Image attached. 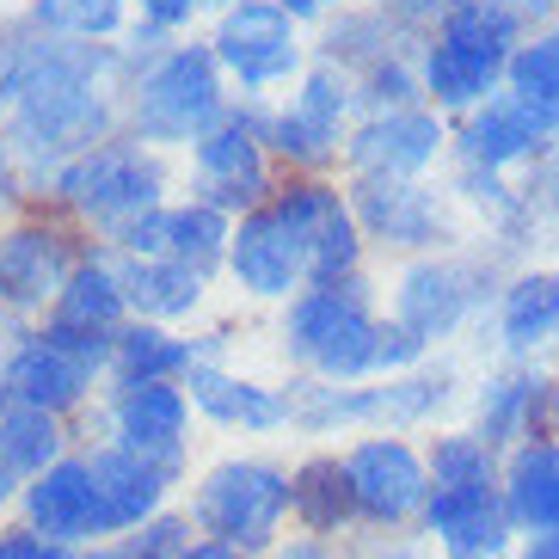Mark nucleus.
Listing matches in <instances>:
<instances>
[{
    "label": "nucleus",
    "instance_id": "1",
    "mask_svg": "<svg viewBox=\"0 0 559 559\" xmlns=\"http://www.w3.org/2000/svg\"><path fill=\"white\" fill-rule=\"evenodd\" d=\"M123 86L130 62L117 44H74L0 13V135L37 203L74 154L123 135Z\"/></svg>",
    "mask_w": 559,
    "mask_h": 559
},
{
    "label": "nucleus",
    "instance_id": "2",
    "mask_svg": "<svg viewBox=\"0 0 559 559\" xmlns=\"http://www.w3.org/2000/svg\"><path fill=\"white\" fill-rule=\"evenodd\" d=\"M381 283L376 271L350 283H308L296 301L271 313V345L283 357V376L313 381H376L381 350Z\"/></svg>",
    "mask_w": 559,
    "mask_h": 559
},
{
    "label": "nucleus",
    "instance_id": "3",
    "mask_svg": "<svg viewBox=\"0 0 559 559\" xmlns=\"http://www.w3.org/2000/svg\"><path fill=\"white\" fill-rule=\"evenodd\" d=\"M234 111V86L215 62V50L198 37H166L154 56L130 68L123 86V130L148 148L179 160L198 135H210Z\"/></svg>",
    "mask_w": 559,
    "mask_h": 559
},
{
    "label": "nucleus",
    "instance_id": "4",
    "mask_svg": "<svg viewBox=\"0 0 559 559\" xmlns=\"http://www.w3.org/2000/svg\"><path fill=\"white\" fill-rule=\"evenodd\" d=\"M173 198H179V160L148 148V142H135L130 130L99 142V148L74 154L50 179V191H44V203L62 210L99 247H111L123 228H135L154 210H166Z\"/></svg>",
    "mask_w": 559,
    "mask_h": 559
},
{
    "label": "nucleus",
    "instance_id": "5",
    "mask_svg": "<svg viewBox=\"0 0 559 559\" xmlns=\"http://www.w3.org/2000/svg\"><path fill=\"white\" fill-rule=\"evenodd\" d=\"M523 37L528 32L498 7V0H461V7H449V13L425 32V50H418L425 105L455 123V117H467L474 105L498 99V93H504V74H510V56H516Z\"/></svg>",
    "mask_w": 559,
    "mask_h": 559
},
{
    "label": "nucleus",
    "instance_id": "6",
    "mask_svg": "<svg viewBox=\"0 0 559 559\" xmlns=\"http://www.w3.org/2000/svg\"><path fill=\"white\" fill-rule=\"evenodd\" d=\"M185 516L210 542L264 559L289 528V461L264 455V449H234V455L203 461L185 492Z\"/></svg>",
    "mask_w": 559,
    "mask_h": 559
},
{
    "label": "nucleus",
    "instance_id": "7",
    "mask_svg": "<svg viewBox=\"0 0 559 559\" xmlns=\"http://www.w3.org/2000/svg\"><path fill=\"white\" fill-rule=\"evenodd\" d=\"M0 381L19 406L56 412V418H86L111 381V338L62 320H25L0 345Z\"/></svg>",
    "mask_w": 559,
    "mask_h": 559
},
{
    "label": "nucleus",
    "instance_id": "8",
    "mask_svg": "<svg viewBox=\"0 0 559 559\" xmlns=\"http://www.w3.org/2000/svg\"><path fill=\"white\" fill-rule=\"evenodd\" d=\"M313 283V228H308V203L301 185L283 179L277 198L264 210L240 215L228 240V264H222V289L240 308L277 313L283 301H296Z\"/></svg>",
    "mask_w": 559,
    "mask_h": 559
},
{
    "label": "nucleus",
    "instance_id": "9",
    "mask_svg": "<svg viewBox=\"0 0 559 559\" xmlns=\"http://www.w3.org/2000/svg\"><path fill=\"white\" fill-rule=\"evenodd\" d=\"M203 44L215 50L240 105H271L313 68V32L289 19L277 0H240L215 7L203 25Z\"/></svg>",
    "mask_w": 559,
    "mask_h": 559
},
{
    "label": "nucleus",
    "instance_id": "10",
    "mask_svg": "<svg viewBox=\"0 0 559 559\" xmlns=\"http://www.w3.org/2000/svg\"><path fill=\"white\" fill-rule=\"evenodd\" d=\"M486 301H498L492 264L467 247L388 264V277H381V308H388V320L406 326L425 350H443L449 338H461L486 313Z\"/></svg>",
    "mask_w": 559,
    "mask_h": 559
},
{
    "label": "nucleus",
    "instance_id": "11",
    "mask_svg": "<svg viewBox=\"0 0 559 559\" xmlns=\"http://www.w3.org/2000/svg\"><path fill=\"white\" fill-rule=\"evenodd\" d=\"M277 185H283V166L271 154V142H264V105L234 99V111L179 154V191L234 215V222L264 210L277 198Z\"/></svg>",
    "mask_w": 559,
    "mask_h": 559
},
{
    "label": "nucleus",
    "instance_id": "12",
    "mask_svg": "<svg viewBox=\"0 0 559 559\" xmlns=\"http://www.w3.org/2000/svg\"><path fill=\"white\" fill-rule=\"evenodd\" d=\"M362 117L357 81L345 68L313 62L283 99L264 105V142L277 154L283 179L289 173H338L345 179V142Z\"/></svg>",
    "mask_w": 559,
    "mask_h": 559
},
{
    "label": "nucleus",
    "instance_id": "13",
    "mask_svg": "<svg viewBox=\"0 0 559 559\" xmlns=\"http://www.w3.org/2000/svg\"><path fill=\"white\" fill-rule=\"evenodd\" d=\"M86 240L62 210L50 203H32L0 222V313L25 326V320H44V313L62 301L74 264L86 259Z\"/></svg>",
    "mask_w": 559,
    "mask_h": 559
},
{
    "label": "nucleus",
    "instance_id": "14",
    "mask_svg": "<svg viewBox=\"0 0 559 559\" xmlns=\"http://www.w3.org/2000/svg\"><path fill=\"white\" fill-rule=\"evenodd\" d=\"M369 252L388 264L461 247V203L437 179H345Z\"/></svg>",
    "mask_w": 559,
    "mask_h": 559
},
{
    "label": "nucleus",
    "instance_id": "15",
    "mask_svg": "<svg viewBox=\"0 0 559 559\" xmlns=\"http://www.w3.org/2000/svg\"><path fill=\"white\" fill-rule=\"evenodd\" d=\"M350 479V504H357V528H376V535H400L425 516L430 504V467L425 449L400 437V430H369V437H350L338 449Z\"/></svg>",
    "mask_w": 559,
    "mask_h": 559
},
{
    "label": "nucleus",
    "instance_id": "16",
    "mask_svg": "<svg viewBox=\"0 0 559 559\" xmlns=\"http://www.w3.org/2000/svg\"><path fill=\"white\" fill-rule=\"evenodd\" d=\"M191 430H198V406L185 381H105L86 443H117L191 474Z\"/></svg>",
    "mask_w": 559,
    "mask_h": 559
},
{
    "label": "nucleus",
    "instance_id": "17",
    "mask_svg": "<svg viewBox=\"0 0 559 559\" xmlns=\"http://www.w3.org/2000/svg\"><path fill=\"white\" fill-rule=\"evenodd\" d=\"M449 160V117L430 105L362 111L345 142V179H437Z\"/></svg>",
    "mask_w": 559,
    "mask_h": 559
},
{
    "label": "nucleus",
    "instance_id": "18",
    "mask_svg": "<svg viewBox=\"0 0 559 559\" xmlns=\"http://www.w3.org/2000/svg\"><path fill=\"white\" fill-rule=\"evenodd\" d=\"M185 394L198 406V425L222 430V437H283L289 430V394L283 381L252 376L240 362H198L185 376Z\"/></svg>",
    "mask_w": 559,
    "mask_h": 559
},
{
    "label": "nucleus",
    "instance_id": "19",
    "mask_svg": "<svg viewBox=\"0 0 559 559\" xmlns=\"http://www.w3.org/2000/svg\"><path fill=\"white\" fill-rule=\"evenodd\" d=\"M19 523L37 528V535H50L68 554L111 542V535H105V510H99V486H93V467H86V449L62 455L50 474L25 479V492H19Z\"/></svg>",
    "mask_w": 559,
    "mask_h": 559
},
{
    "label": "nucleus",
    "instance_id": "20",
    "mask_svg": "<svg viewBox=\"0 0 559 559\" xmlns=\"http://www.w3.org/2000/svg\"><path fill=\"white\" fill-rule=\"evenodd\" d=\"M81 449H86V467H93V486H99V510H105V535L111 542L135 535L160 510H173V492L191 479L179 467H166V461H148L117 443H81Z\"/></svg>",
    "mask_w": 559,
    "mask_h": 559
},
{
    "label": "nucleus",
    "instance_id": "21",
    "mask_svg": "<svg viewBox=\"0 0 559 559\" xmlns=\"http://www.w3.org/2000/svg\"><path fill=\"white\" fill-rule=\"evenodd\" d=\"M117 277H123V296H130V320H154V326H179V332L210 326L215 289H222L215 277L191 271L185 259H166V252H117Z\"/></svg>",
    "mask_w": 559,
    "mask_h": 559
},
{
    "label": "nucleus",
    "instance_id": "22",
    "mask_svg": "<svg viewBox=\"0 0 559 559\" xmlns=\"http://www.w3.org/2000/svg\"><path fill=\"white\" fill-rule=\"evenodd\" d=\"M547 142L554 135L510 99V93H498V99L474 105L467 117L449 123V160L467 166V173H498V179H510L516 166H542Z\"/></svg>",
    "mask_w": 559,
    "mask_h": 559
},
{
    "label": "nucleus",
    "instance_id": "23",
    "mask_svg": "<svg viewBox=\"0 0 559 559\" xmlns=\"http://www.w3.org/2000/svg\"><path fill=\"white\" fill-rule=\"evenodd\" d=\"M418 528L437 542L443 559H504L516 535L498 486H430Z\"/></svg>",
    "mask_w": 559,
    "mask_h": 559
},
{
    "label": "nucleus",
    "instance_id": "24",
    "mask_svg": "<svg viewBox=\"0 0 559 559\" xmlns=\"http://www.w3.org/2000/svg\"><path fill=\"white\" fill-rule=\"evenodd\" d=\"M542 418H554V381L535 362H498L474 388V430L498 455L542 437Z\"/></svg>",
    "mask_w": 559,
    "mask_h": 559
},
{
    "label": "nucleus",
    "instance_id": "25",
    "mask_svg": "<svg viewBox=\"0 0 559 559\" xmlns=\"http://www.w3.org/2000/svg\"><path fill=\"white\" fill-rule=\"evenodd\" d=\"M492 338L510 362H535V350L559 338V271L554 264H528V271L498 283Z\"/></svg>",
    "mask_w": 559,
    "mask_h": 559
},
{
    "label": "nucleus",
    "instance_id": "26",
    "mask_svg": "<svg viewBox=\"0 0 559 559\" xmlns=\"http://www.w3.org/2000/svg\"><path fill=\"white\" fill-rule=\"evenodd\" d=\"M461 394V376L449 357H425L418 369H406V376H376L369 381V406H376V430H400V437H412V430L437 425L449 406H455Z\"/></svg>",
    "mask_w": 559,
    "mask_h": 559
},
{
    "label": "nucleus",
    "instance_id": "27",
    "mask_svg": "<svg viewBox=\"0 0 559 559\" xmlns=\"http://www.w3.org/2000/svg\"><path fill=\"white\" fill-rule=\"evenodd\" d=\"M289 523L301 535H320V542H338L345 528H357V504H350L338 449H308L301 461H289Z\"/></svg>",
    "mask_w": 559,
    "mask_h": 559
},
{
    "label": "nucleus",
    "instance_id": "28",
    "mask_svg": "<svg viewBox=\"0 0 559 559\" xmlns=\"http://www.w3.org/2000/svg\"><path fill=\"white\" fill-rule=\"evenodd\" d=\"M289 394V430L308 443H332V437H369L376 430V406H369V381H313V376H283Z\"/></svg>",
    "mask_w": 559,
    "mask_h": 559
},
{
    "label": "nucleus",
    "instance_id": "29",
    "mask_svg": "<svg viewBox=\"0 0 559 559\" xmlns=\"http://www.w3.org/2000/svg\"><path fill=\"white\" fill-rule=\"evenodd\" d=\"M44 320H62V326H81V332H99V338H117L130 326V296H123V277H117V252L111 247H86V259L74 264L62 301H56Z\"/></svg>",
    "mask_w": 559,
    "mask_h": 559
},
{
    "label": "nucleus",
    "instance_id": "30",
    "mask_svg": "<svg viewBox=\"0 0 559 559\" xmlns=\"http://www.w3.org/2000/svg\"><path fill=\"white\" fill-rule=\"evenodd\" d=\"M504 510L523 535H542V528H559V437H535V443L510 449L504 455Z\"/></svg>",
    "mask_w": 559,
    "mask_h": 559
},
{
    "label": "nucleus",
    "instance_id": "31",
    "mask_svg": "<svg viewBox=\"0 0 559 559\" xmlns=\"http://www.w3.org/2000/svg\"><path fill=\"white\" fill-rule=\"evenodd\" d=\"M406 37H418V32H406V25H394L381 7L357 0V7H345V13H332L326 25H313V62L345 68L350 81H357L362 68H376L381 56L400 50Z\"/></svg>",
    "mask_w": 559,
    "mask_h": 559
},
{
    "label": "nucleus",
    "instance_id": "32",
    "mask_svg": "<svg viewBox=\"0 0 559 559\" xmlns=\"http://www.w3.org/2000/svg\"><path fill=\"white\" fill-rule=\"evenodd\" d=\"M198 369V332L130 320L111 338V381H185Z\"/></svg>",
    "mask_w": 559,
    "mask_h": 559
},
{
    "label": "nucleus",
    "instance_id": "33",
    "mask_svg": "<svg viewBox=\"0 0 559 559\" xmlns=\"http://www.w3.org/2000/svg\"><path fill=\"white\" fill-rule=\"evenodd\" d=\"M228 240H234V215H222V210H210V203H198V198H185V191H179V198L160 210V247H154V252L185 259L191 271H203V277L222 283Z\"/></svg>",
    "mask_w": 559,
    "mask_h": 559
},
{
    "label": "nucleus",
    "instance_id": "34",
    "mask_svg": "<svg viewBox=\"0 0 559 559\" xmlns=\"http://www.w3.org/2000/svg\"><path fill=\"white\" fill-rule=\"evenodd\" d=\"M74 449H81V437H74V425H68V418H56V412L19 406V400L0 412V461H7L19 479L50 474L56 461L74 455Z\"/></svg>",
    "mask_w": 559,
    "mask_h": 559
},
{
    "label": "nucleus",
    "instance_id": "35",
    "mask_svg": "<svg viewBox=\"0 0 559 559\" xmlns=\"http://www.w3.org/2000/svg\"><path fill=\"white\" fill-rule=\"evenodd\" d=\"M504 93L559 142V19L542 25V32H528L523 44H516L510 74H504Z\"/></svg>",
    "mask_w": 559,
    "mask_h": 559
},
{
    "label": "nucleus",
    "instance_id": "36",
    "mask_svg": "<svg viewBox=\"0 0 559 559\" xmlns=\"http://www.w3.org/2000/svg\"><path fill=\"white\" fill-rule=\"evenodd\" d=\"M19 13L32 19L37 32L74 37V44H117L135 25L130 0H25Z\"/></svg>",
    "mask_w": 559,
    "mask_h": 559
},
{
    "label": "nucleus",
    "instance_id": "37",
    "mask_svg": "<svg viewBox=\"0 0 559 559\" xmlns=\"http://www.w3.org/2000/svg\"><path fill=\"white\" fill-rule=\"evenodd\" d=\"M425 467H430V486H498L504 479V455L474 425L437 430L425 443Z\"/></svg>",
    "mask_w": 559,
    "mask_h": 559
},
{
    "label": "nucleus",
    "instance_id": "38",
    "mask_svg": "<svg viewBox=\"0 0 559 559\" xmlns=\"http://www.w3.org/2000/svg\"><path fill=\"white\" fill-rule=\"evenodd\" d=\"M130 7H135V19L160 37H198L215 13V0H130Z\"/></svg>",
    "mask_w": 559,
    "mask_h": 559
},
{
    "label": "nucleus",
    "instance_id": "39",
    "mask_svg": "<svg viewBox=\"0 0 559 559\" xmlns=\"http://www.w3.org/2000/svg\"><path fill=\"white\" fill-rule=\"evenodd\" d=\"M0 559H74V554L56 547L50 535L25 528V523H7V528H0Z\"/></svg>",
    "mask_w": 559,
    "mask_h": 559
},
{
    "label": "nucleus",
    "instance_id": "40",
    "mask_svg": "<svg viewBox=\"0 0 559 559\" xmlns=\"http://www.w3.org/2000/svg\"><path fill=\"white\" fill-rule=\"evenodd\" d=\"M369 7H381L394 25H406V32H418V37H425L430 25L449 13V0H369Z\"/></svg>",
    "mask_w": 559,
    "mask_h": 559
},
{
    "label": "nucleus",
    "instance_id": "41",
    "mask_svg": "<svg viewBox=\"0 0 559 559\" xmlns=\"http://www.w3.org/2000/svg\"><path fill=\"white\" fill-rule=\"evenodd\" d=\"M264 559H345V554H338V542H320V535H301L296 528V535H283Z\"/></svg>",
    "mask_w": 559,
    "mask_h": 559
},
{
    "label": "nucleus",
    "instance_id": "42",
    "mask_svg": "<svg viewBox=\"0 0 559 559\" xmlns=\"http://www.w3.org/2000/svg\"><path fill=\"white\" fill-rule=\"evenodd\" d=\"M498 7H504L523 32H542V25H554V19H559V0H498Z\"/></svg>",
    "mask_w": 559,
    "mask_h": 559
},
{
    "label": "nucleus",
    "instance_id": "43",
    "mask_svg": "<svg viewBox=\"0 0 559 559\" xmlns=\"http://www.w3.org/2000/svg\"><path fill=\"white\" fill-rule=\"evenodd\" d=\"M277 7H283L289 19H301V25L313 32V25H326L332 13H345V7H357V0H277Z\"/></svg>",
    "mask_w": 559,
    "mask_h": 559
},
{
    "label": "nucleus",
    "instance_id": "44",
    "mask_svg": "<svg viewBox=\"0 0 559 559\" xmlns=\"http://www.w3.org/2000/svg\"><path fill=\"white\" fill-rule=\"evenodd\" d=\"M357 559H425V547L406 542V535H376V542L362 547Z\"/></svg>",
    "mask_w": 559,
    "mask_h": 559
},
{
    "label": "nucleus",
    "instance_id": "45",
    "mask_svg": "<svg viewBox=\"0 0 559 559\" xmlns=\"http://www.w3.org/2000/svg\"><path fill=\"white\" fill-rule=\"evenodd\" d=\"M179 559H252V554H240V547H228V542H210V535H198V542L185 547Z\"/></svg>",
    "mask_w": 559,
    "mask_h": 559
},
{
    "label": "nucleus",
    "instance_id": "46",
    "mask_svg": "<svg viewBox=\"0 0 559 559\" xmlns=\"http://www.w3.org/2000/svg\"><path fill=\"white\" fill-rule=\"evenodd\" d=\"M516 559H559V528H542V535H528L516 547Z\"/></svg>",
    "mask_w": 559,
    "mask_h": 559
},
{
    "label": "nucleus",
    "instance_id": "47",
    "mask_svg": "<svg viewBox=\"0 0 559 559\" xmlns=\"http://www.w3.org/2000/svg\"><path fill=\"white\" fill-rule=\"evenodd\" d=\"M19 492H25V479H19L7 461H0V510H19Z\"/></svg>",
    "mask_w": 559,
    "mask_h": 559
},
{
    "label": "nucleus",
    "instance_id": "48",
    "mask_svg": "<svg viewBox=\"0 0 559 559\" xmlns=\"http://www.w3.org/2000/svg\"><path fill=\"white\" fill-rule=\"evenodd\" d=\"M74 559H130V547H123V542H99V547H81Z\"/></svg>",
    "mask_w": 559,
    "mask_h": 559
},
{
    "label": "nucleus",
    "instance_id": "49",
    "mask_svg": "<svg viewBox=\"0 0 559 559\" xmlns=\"http://www.w3.org/2000/svg\"><path fill=\"white\" fill-rule=\"evenodd\" d=\"M19 7H25V0H0V13H19Z\"/></svg>",
    "mask_w": 559,
    "mask_h": 559
},
{
    "label": "nucleus",
    "instance_id": "50",
    "mask_svg": "<svg viewBox=\"0 0 559 559\" xmlns=\"http://www.w3.org/2000/svg\"><path fill=\"white\" fill-rule=\"evenodd\" d=\"M7 332H13V320H7V313H0V345H7Z\"/></svg>",
    "mask_w": 559,
    "mask_h": 559
},
{
    "label": "nucleus",
    "instance_id": "51",
    "mask_svg": "<svg viewBox=\"0 0 559 559\" xmlns=\"http://www.w3.org/2000/svg\"><path fill=\"white\" fill-rule=\"evenodd\" d=\"M554 425H559V376H554Z\"/></svg>",
    "mask_w": 559,
    "mask_h": 559
},
{
    "label": "nucleus",
    "instance_id": "52",
    "mask_svg": "<svg viewBox=\"0 0 559 559\" xmlns=\"http://www.w3.org/2000/svg\"><path fill=\"white\" fill-rule=\"evenodd\" d=\"M215 7H240V0H215Z\"/></svg>",
    "mask_w": 559,
    "mask_h": 559
},
{
    "label": "nucleus",
    "instance_id": "53",
    "mask_svg": "<svg viewBox=\"0 0 559 559\" xmlns=\"http://www.w3.org/2000/svg\"><path fill=\"white\" fill-rule=\"evenodd\" d=\"M449 7H461V0H449Z\"/></svg>",
    "mask_w": 559,
    "mask_h": 559
}]
</instances>
